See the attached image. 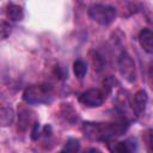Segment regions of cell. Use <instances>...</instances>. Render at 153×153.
<instances>
[{
	"instance_id": "cell-1",
	"label": "cell",
	"mask_w": 153,
	"mask_h": 153,
	"mask_svg": "<svg viewBox=\"0 0 153 153\" xmlns=\"http://www.w3.org/2000/svg\"><path fill=\"white\" fill-rule=\"evenodd\" d=\"M127 130V124L121 122H86L82 124L85 136L94 141H109L121 136Z\"/></svg>"
},
{
	"instance_id": "cell-2",
	"label": "cell",
	"mask_w": 153,
	"mask_h": 153,
	"mask_svg": "<svg viewBox=\"0 0 153 153\" xmlns=\"http://www.w3.org/2000/svg\"><path fill=\"white\" fill-rule=\"evenodd\" d=\"M53 91L48 85H31L25 88L23 99L27 104H49L53 100Z\"/></svg>"
},
{
	"instance_id": "cell-3",
	"label": "cell",
	"mask_w": 153,
	"mask_h": 153,
	"mask_svg": "<svg viewBox=\"0 0 153 153\" xmlns=\"http://www.w3.org/2000/svg\"><path fill=\"white\" fill-rule=\"evenodd\" d=\"M87 13H88V17L93 22L100 25H104V26L110 25L115 20L116 14H117L116 8L114 6L108 5V4H99V2L92 4L88 7Z\"/></svg>"
},
{
	"instance_id": "cell-4",
	"label": "cell",
	"mask_w": 153,
	"mask_h": 153,
	"mask_svg": "<svg viewBox=\"0 0 153 153\" xmlns=\"http://www.w3.org/2000/svg\"><path fill=\"white\" fill-rule=\"evenodd\" d=\"M117 66H118V72L124 80H127L128 82H134L136 80L135 62L128 53L123 51L120 55L118 61H117Z\"/></svg>"
},
{
	"instance_id": "cell-5",
	"label": "cell",
	"mask_w": 153,
	"mask_h": 153,
	"mask_svg": "<svg viewBox=\"0 0 153 153\" xmlns=\"http://www.w3.org/2000/svg\"><path fill=\"white\" fill-rule=\"evenodd\" d=\"M105 100V93L100 88H88L79 96V102L87 108H98Z\"/></svg>"
},
{
	"instance_id": "cell-6",
	"label": "cell",
	"mask_w": 153,
	"mask_h": 153,
	"mask_svg": "<svg viewBox=\"0 0 153 153\" xmlns=\"http://www.w3.org/2000/svg\"><path fill=\"white\" fill-rule=\"evenodd\" d=\"M108 148L110 153H135L136 145L133 140L124 141H110L108 143Z\"/></svg>"
},
{
	"instance_id": "cell-7",
	"label": "cell",
	"mask_w": 153,
	"mask_h": 153,
	"mask_svg": "<svg viewBox=\"0 0 153 153\" xmlns=\"http://www.w3.org/2000/svg\"><path fill=\"white\" fill-rule=\"evenodd\" d=\"M139 43L141 45V48L148 53V54H152L153 51V33L149 29H143L140 31L139 33Z\"/></svg>"
},
{
	"instance_id": "cell-8",
	"label": "cell",
	"mask_w": 153,
	"mask_h": 153,
	"mask_svg": "<svg viewBox=\"0 0 153 153\" xmlns=\"http://www.w3.org/2000/svg\"><path fill=\"white\" fill-rule=\"evenodd\" d=\"M147 102H148V97H147L146 91H143V90L137 91L133 99V110L139 115L143 114L146 110Z\"/></svg>"
},
{
	"instance_id": "cell-9",
	"label": "cell",
	"mask_w": 153,
	"mask_h": 153,
	"mask_svg": "<svg viewBox=\"0 0 153 153\" xmlns=\"http://www.w3.org/2000/svg\"><path fill=\"white\" fill-rule=\"evenodd\" d=\"M6 17L11 22H19L24 17L23 8L17 4H8L6 8Z\"/></svg>"
},
{
	"instance_id": "cell-10",
	"label": "cell",
	"mask_w": 153,
	"mask_h": 153,
	"mask_svg": "<svg viewBox=\"0 0 153 153\" xmlns=\"http://www.w3.org/2000/svg\"><path fill=\"white\" fill-rule=\"evenodd\" d=\"M14 117L13 109L11 106L0 105V126H8L12 123Z\"/></svg>"
},
{
	"instance_id": "cell-11",
	"label": "cell",
	"mask_w": 153,
	"mask_h": 153,
	"mask_svg": "<svg viewBox=\"0 0 153 153\" xmlns=\"http://www.w3.org/2000/svg\"><path fill=\"white\" fill-rule=\"evenodd\" d=\"M73 72L78 79H82L87 73V63L84 60H75L73 63Z\"/></svg>"
},
{
	"instance_id": "cell-12",
	"label": "cell",
	"mask_w": 153,
	"mask_h": 153,
	"mask_svg": "<svg viewBox=\"0 0 153 153\" xmlns=\"http://www.w3.org/2000/svg\"><path fill=\"white\" fill-rule=\"evenodd\" d=\"M80 148V143L79 140L76 139H69L66 141V143L63 145V147L61 148V151L59 153H78Z\"/></svg>"
},
{
	"instance_id": "cell-13",
	"label": "cell",
	"mask_w": 153,
	"mask_h": 153,
	"mask_svg": "<svg viewBox=\"0 0 153 153\" xmlns=\"http://www.w3.org/2000/svg\"><path fill=\"white\" fill-rule=\"evenodd\" d=\"M84 153H102V152L98 148H87Z\"/></svg>"
}]
</instances>
